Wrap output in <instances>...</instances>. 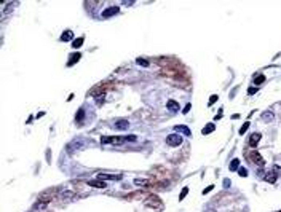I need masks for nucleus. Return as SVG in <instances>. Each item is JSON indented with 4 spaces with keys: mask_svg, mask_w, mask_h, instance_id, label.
Segmentation results:
<instances>
[{
    "mask_svg": "<svg viewBox=\"0 0 281 212\" xmlns=\"http://www.w3.org/2000/svg\"><path fill=\"white\" fill-rule=\"evenodd\" d=\"M182 136L181 134H177V132H174V134H169L168 137H166V144L169 145V147H179V145L182 144Z\"/></svg>",
    "mask_w": 281,
    "mask_h": 212,
    "instance_id": "1",
    "label": "nucleus"
},
{
    "mask_svg": "<svg viewBox=\"0 0 281 212\" xmlns=\"http://www.w3.org/2000/svg\"><path fill=\"white\" fill-rule=\"evenodd\" d=\"M98 180H121L123 179V175L121 174H107V172H101V174H98Z\"/></svg>",
    "mask_w": 281,
    "mask_h": 212,
    "instance_id": "2",
    "label": "nucleus"
},
{
    "mask_svg": "<svg viewBox=\"0 0 281 212\" xmlns=\"http://www.w3.org/2000/svg\"><path fill=\"white\" fill-rule=\"evenodd\" d=\"M174 131H176L177 134H184V136H187V137L192 136V131H190L187 126H185V124H177V126H174Z\"/></svg>",
    "mask_w": 281,
    "mask_h": 212,
    "instance_id": "3",
    "label": "nucleus"
},
{
    "mask_svg": "<svg viewBox=\"0 0 281 212\" xmlns=\"http://www.w3.org/2000/svg\"><path fill=\"white\" fill-rule=\"evenodd\" d=\"M251 160H252L254 163H257L259 166H264V164H265V160L262 158V155H260L259 152H256V150L251 152Z\"/></svg>",
    "mask_w": 281,
    "mask_h": 212,
    "instance_id": "4",
    "label": "nucleus"
},
{
    "mask_svg": "<svg viewBox=\"0 0 281 212\" xmlns=\"http://www.w3.org/2000/svg\"><path fill=\"white\" fill-rule=\"evenodd\" d=\"M120 11V8L118 6H110V8L107 10H104L102 11V18H110V16H115V14Z\"/></svg>",
    "mask_w": 281,
    "mask_h": 212,
    "instance_id": "5",
    "label": "nucleus"
},
{
    "mask_svg": "<svg viewBox=\"0 0 281 212\" xmlns=\"http://www.w3.org/2000/svg\"><path fill=\"white\" fill-rule=\"evenodd\" d=\"M260 142V134L259 132H252L251 136H249V145H251L252 148L257 147V144Z\"/></svg>",
    "mask_w": 281,
    "mask_h": 212,
    "instance_id": "6",
    "label": "nucleus"
},
{
    "mask_svg": "<svg viewBox=\"0 0 281 212\" xmlns=\"http://www.w3.org/2000/svg\"><path fill=\"white\" fill-rule=\"evenodd\" d=\"M80 57H82L80 53H72V54H70V57H69V61H67V65H69V67H72L75 62L80 61Z\"/></svg>",
    "mask_w": 281,
    "mask_h": 212,
    "instance_id": "7",
    "label": "nucleus"
},
{
    "mask_svg": "<svg viewBox=\"0 0 281 212\" xmlns=\"http://www.w3.org/2000/svg\"><path fill=\"white\" fill-rule=\"evenodd\" d=\"M113 126H115L117 129H121V131H123V129L129 128V123H128V120H118V121L113 123Z\"/></svg>",
    "mask_w": 281,
    "mask_h": 212,
    "instance_id": "8",
    "label": "nucleus"
},
{
    "mask_svg": "<svg viewBox=\"0 0 281 212\" xmlns=\"http://www.w3.org/2000/svg\"><path fill=\"white\" fill-rule=\"evenodd\" d=\"M166 107H168L169 112H177V110H179V104H177L176 101H173V99L166 102Z\"/></svg>",
    "mask_w": 281,
    "mask_h": 212,
    "instance_id": "9",
    "label": "nucleus"
},
{
    "mask_svg": "<svg viewBox=\"0 0 281 212\" xmlns=\"http://www.w3.org/2000/svg\"><path fill=\"white\" fill-rule=\"evenodd\" d=\"M88 185L94 188H105V182H102V180H88Z\"/></svg>",
    "mask_w": 281,
    "mask_h": 212,
    "instance_id": "10",
    "label": "nucleus"
},
{
    "mask_svg": "<svg viewBox=\"0 0 281 212\" xmlns=\"http://www.w3.org/2000/svg\"><path fill=\"white\" fill-rule=\"evenodd\" d=\"M72 38H74V32H72V30H66V32H62V35H61L59 40H61V42H69V40H72Z\"/></svg>",
    "mask_w": 281,
    "mask_h": 212,
    "instance_id": "11",
    "label": "nucleus"
},
{
    "mask_svg": "<svg viewBox=\"0 0 281 212\" xmlns=\"http://www.w3.org/2000/svg\"><path fill=\"white\" fill-rule=\"evenodd\" d=\"M216 129V126H214V123H208L206 126H204L203 129H201V134H211L212 131Z\"/></svg>",
    "mask_w": 281,
    "mask_h": 212,
    "instance_id": "12",
    "label": "nucleus"
},
{
    "mask_svg": "<svg viewBox=\"0 0 281 212\" xmlns=\"http://www.w3.org/2000/svg\"><path fill=\"white\" fill-rule=\"evenodd\" d=\"M83 42H85V38L83 37H78V38H75V40H72V48H80V46L83 45Z\"/></svg>",
    "mask_w": 281,
    "mask_h": 212,
    "instance_id": "13",
    "label": "nucleus"
},
{
    "mask_svg": "<svg viewBox=\"0 0 281 212\" xmlns=\"http://www.w3.org/2000/svg\"><path fill=\"white\" fill-rule=\"evenodd\" d=\"M83 118H85V110H83V109H80V110L77 112V115H75V120H77V123H82Z\"/></svg>",
    "mask_w": 281,
    "mask_h": 212,
    "instance_id": "14",
    "label": "nucleus"
},
{
    "mask_svg": "<svg viewBox=\"0 0 281 212\" xmlns=\"http://www.w3.org/2000/svg\"><path fill=\"white\" fill-rule=\"evenodd\" d=\"M238 166H240V160H238V158L232 160V163H230V171H238Z\"/></svg>",
    "mask_w": 281,
    "mask_h": 212,
    "instance_id": "15",
    "label": "nucleus"
},
{
    "mask_svg": "<svg viewBox=\"0 0 281 212\" xmlns=\"http://www.w3.org/2000/svg\"><path fill=\"white\" fill-rule=\"evenodd\" d=\"M136 64H137V65H142V67H149V61L144 59V57H137V59H136Z\"/></svg>",
    "mask_w": 281,
    "mask_h": 212,
    "instance_id": "16",
    "label": "nucleus"
},
{
    "mask_svg": "<svg viewBox=\"0 0 281 212\" xmlns=\"http://www.w3.org/2000/svg\"><path fill=\"white\" fill-rule=\"evenodd\" d=\"M265 180H267V182H270V183H275V182H276V174H273V172L267 174V175H265Z\"/></svg>",
    "mask_w": 281,
    "mask_h": 212,
    "instance_id": "17",
    "label": "nucleus"
},
{
    "mask_svg": "<svg viewBox=\"0 0 281 212\" xmlns=\"http://www.w3.org/2000/svg\"><path fill=\"white\" fill-rule=\"evenodd\" d=\"M254 83H256V85L265 83V77H264V75H254Z\"/></svg>",
    "mask_w": 281,
    "mask_h": 212,
    "instance_id": "18",
    "label": "nucleus"
},
{
    "mask_svg": "<svg viewBox=\"0 0 281 212\" xmlns=\"http://www.w3.org/2000/svg\"><path fill=\"white\" fill-rule=\"evenodd\" d=\"M264 121H273V113L272 112H264Z\"/></svg>",
    "mask_w": 281,
    "mask_h": 212,
    "instance_id": "19",
    "label": "nucleus"
},
{
    "mask_svg": "<svg viewBox=\"0 0 281 212\" xmlns=\"http://www.w3.org/2000/svg\"><path fill=\"white\" fill-rule=\"evenodd\" d=\"M187 193H189V188H187V187H184V188H182V191H181V195H179V201H182V199H184L185 196H187Z\"/></svg>",
    "mask_w": 281,
    "mask_h": 212,
    "instance_id": "20",
    "label": "nucleus"
},
{
    "mask_svg": "<svg viewBox=\"0 0 281 212\" xmlns=\"http://www.w3.org/2000/svg\"><path fill=\"white\" fill-rule=\"evenodd\" d=\"M248 128H249V121H246V123H244V124H243V126H241V128H240V131H238V132H240V134H241V136H243V134H244V132H246V131H248Z\"/></svg>",
    "mask_w": 281,
    "mask_h": 212,
    "instance_id": "21",
    "label": "nucleus"
},
{
    "mask_svg": "<svg viewBox=\"0 0 281 212\" xmlns=\"http://www.w3.org/2000/svg\"><path fill=\"white\" fill-rule=\"evenodd\" d=\"M134 183H136V185H147L149 180H145V179H134Z\"/></svg>",
    "mask_w": 281,
    "mask_h": 212,
    "instance_id": "22",
    "label": "nucleus"
},
{
    "mask_svg": "<svg viewBox=\"0 0 281 212\" xmlns=\"http://www.w3.org/2000/svg\"><path fill=\"white\" fill-rule=\"evenodd\" d=\"M217 99H219V96H217V94H212V96L209 97V102H208V104H209V105L216 104V101H217Z\"/></svg>",
    "mask_w": 281,
    "mask_h": 212,
    "instance_id": "23",
    "label": "nucleus"
},
{
    "mask_svg": "<svg viewBox=\"0 0 281 212\" xmlns=\"http://www.w3.org/2000/svg\"><path fill=\"white\" fill-rule=\"evenodd\" d=\"M238 174L241 175V177H246V175H248V169H244V167H240V169H238Z\"/></svg>",
    "mask_w": 281,
    "mask_h": 212,
    "instance_id": "24",
    "label": "nucleus"
},
{
    "mask_svg": "<svg viewBox=\"0 0 281 212\" xmlns=\"http://www.w3.org/2000/svg\"><path fill=\"white\" fill-rule=\"evenodd\" d=\"M96 102H98V105H101L102 102H104V93H102L101 96H98V97H96Z\"/></svg>",
    "mask_w": 281,
    "mask_h": 212,
    "instance_id": "25",
    "label": "nucleus"
},
{
    "mask_svg": "<svg viewBox=\"0 0 281 212\" xmlns=\"http://www.w3.org/2000/svg\"><path fill=\"white\" fill-rule=\"evenodd\" d=\"M256 91H257V89L254 88V86H249V88H248V94H249V96H252Z\"/></svg>",
    "mask_w": 281,
    "mask_h": 212,
    "instance_id": "26",
    "label": "nucleus"
},
{
    "mask_svg": "<svg viewBox=\"0 0 281 212\" xmlns=\"http://www.w3.org/2000/svg\"><path fill=\"white\" fill-rule=\"evenodd\" d=\"M212 188H214V187H212V185H209V187H206V188H204V191H203V193H204V195H206V193H209V191H211V190H212Z\"/></svg>",
    "mask_w": 281,
    "mask_h": 212,
    "instance_id": "27",
    "label": "nucleus"
},
{
    "mask_svg": "<svg viewBox=\"0 0 281 212\" xmlns=\"http://www.w3.org/2000/svg\"><path fill=\"white\" fill-rule=\"evenodd\" d=\"M190 107H192V105H190V104H187V105L184 107V110H182V112H184V113H187L189 110H190Z\"/></svg>",
    "mask_w": 281,
    "mask_h": 212,
    "instance_id": "28",
    "label": "nucleus"
},
{
    "mask_svg": "<svg viewBox=\"0 0 281 212\" xmlns=\"http://www.w3.org/2000/svg\"><path fill=\"white\" fill-rule=\"evenodd\" d=\"M222 109H220V110H219V113H217V115H216V120H219V118H222Z\"/></svg>",
    "mask_w": 281,
    "mask_h": 212,
    "instance_id": "29",
    "label": "nucleus"
},
{
    "mask_svg": "<svg viewBox=\"0 0 281 212\" xmlns=\"http://www.w3.org/2000/svg\"><path fill=\"white\" fill-rule=\"evenodd\" d=\"M228 185H230V180H228V179H225V180H224V187L227 188Z\"/></svg>",
    "mask_w": 281,
    "mask_h": 212,
    "instance_id": "30",
    "label": "nucleus"
},
{
    "mask_svg": "<svg viewBox=\"0 0 281 212\" xmlns=\"http://www.w3.org/2000/svg\"><path fill=\"white\" fill-rule=\"evenodd\" d=\"M278 212H281V211H278Z\"/></svg>",
    "mask_w": 281,
    "mask_h": 212,
    "instance_id": "31",
    "label": "nucleus"
}]
</instances>
